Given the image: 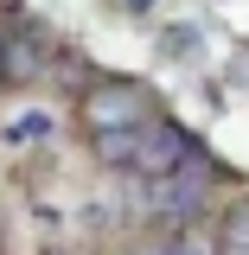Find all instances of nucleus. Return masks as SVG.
Listing matches in <instances>:
<instances>
[{"label": "nucleus", "mask_w": 249, "mask_h": 255, "mask_svg": "<svg viewBox=\"0 0 249 255\" xmlns=\"http://www.w3.org/2000/svg\"><path fill=\"white\" fill-rule=\"evenodd\" d=\"M147 115H154V109H147V96H141V90H128V83H109V90L90 102L96 134H122V128H141Z\"/></svg>", "instance_id": "1"}]
</instances>
